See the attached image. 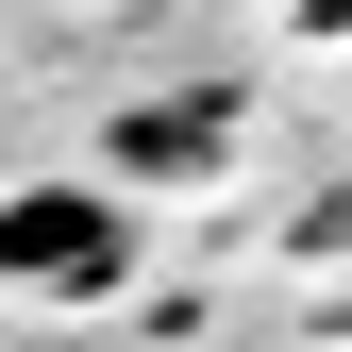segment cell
Returning <instances> with one entry per match:
<instances>
[{
    "instance_id": "6da1fadb",
    "label": "cell",
    "mask_w": 352,
    "mask_h": 352,
    "mask_svg": "<svg viewBox=\"0 0 352 352\" xmlns=\"http://www.w3.org/2000/svg\"><path fill=\"white\" fill-rule=\"evenodd\" d=\"M0 285L17 302H118L135 285V201L118 185H17L0 201Z\"/></svg>"
}]
</instances>
